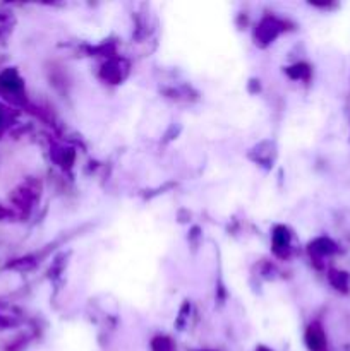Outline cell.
Masks as SVG:
<instances>
[]
</instances>
